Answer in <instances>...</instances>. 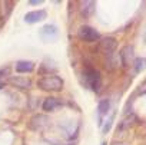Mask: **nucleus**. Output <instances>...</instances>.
<instances>
[{"label":"nucleus","instance_id":"7ed1b4c3","mask_svg":"<svg viewBox=\"0 0 146 145\" xmlns=\"http://www.w3.org/2000/svg\"><path fill=\"white\" fill-rule=\"evenodd\" d=\"M78 36L80 40H85V42H95L98 39H100V35L99 32H96L93 27L90 26H82L79 30H78Z\"/></svg>","mask_w":146,"mask_h":145},{"label":"nucleus","instance_id":"f03ea898","mask_svg":"<svg viewBox=\"0 0 146 145\" xmlns=\"http://www.w3.org/2000/svg\"><path fill=\"white\" fill-rule=\"evenodd\" d=\"M85 84L88 85V88H90L93 92H99L102 88V76L96 69H88L85 74Z\"/></svg>","mask_w":146,"mask_h":145},{"label":"nucleus","instance_id":"f257e3e1","mask_svg":"<svg viewBox=\"0 0 146 145\" xmlns=\"http://www.w3.org/2000/svg\"><path fill=\"white\" fill-rule=\"evenodd\" d=\"M39 88H42L43 91H52V92H59L63 88V79H60L59 76H44L37 82Z\"/></svg>","mask_w":146,"mask_h":145},{"label":"nucleus","instance_id":"423d86ee","mask_svg":"<svg viewBox=\"0 0 146 145\" xmlns=\"http://www.w3.org/2000/svg\"><path fill=\"white\" fill-rule=\"evenodd\" d=\"M47 16V13L44 10H35V12H29L26 16H25V22L29 23V25H33V23H37V22H42L44 20Z\"/></svg>","mask_w":146,"mask_h":145},{"label":"nucleus","instance_id":"1a4fd4ad","mask_svg":"<svg viewBox=\"0 0 146 145\" xmlns=\"http://www.w3.org/2000/svg\"><path fill=\"white\" fill-rule=\"evenodd\" d=\"M132 57H133V47H132V46H125V47L120 50V60H122V65H123V66H129Z\"/></svg>","mask_w":146,"mask_h":145},{"label":"nucleus","instance_id":"20e7f679","mask_svg":"<svg viewBox=\"0 0 146 145\" xmlns=\"http://www.w3.org/2000/svg\"><path fill=\"white\" fill-rule=\"evenodd\" d=\"M39 36L42 37V40L44 42H53L57 39L59 36V32H57V27L54 25H46L40 29L39 32Z\"/></svg>","mask_w":146,"mask_h":145},{"label":"nucleus","instance_id":"2eb2a0df","mask_svg":"<svg viewBox=\"0 0 146 145\" xmlns=\"http://www.w3.org/2000/svg\"><path fill=\"white\" fill-rule=\"evenodd\" d=\"M145 63H146V59H143V57H137V59H135V72H140L143 67H145Z\"/></svg>","mask_w":146,"mask_h":145},{"label":"nucleus","instance_id":"39448f33","mask_svg":"<svg viewBox=\"0 0 146 145\" xmlns=\"http://www.w3.org/2000/svg\"><path fill=\"white\" fill-rule=\"evenodd\" d=\"M116 47H117V42H116L115 37H105V39H102L100 43H99L100 52H103V53L108 55V56H112L113 52L116 50Z\"/></svg>","mask_w":146,"mask_h":145},{"label":"nucleus","instance_id":"ddd939ff","mask_svg":"<svg viewBox=\"0 0 146 145\" xmlns=\"http://www.w3.org/2000/svg\"><path fill=\"white\" fill-rule=\"evenodd\" d=\"M95 10V2H83L80 7V15L85 17H89Z\"/></svg>","mask_w":146,"mask_h":145},{"label":"nucleus","instance_id":"4468645a","mask_svg":"<svg viewBox=\"0 0 146 145\" xmlns=\"http://www.w3.org/2000/svg\"><path fill=\"white\" fill-rule=\"evenodd\" d=\"M109 108H110V102H109L108 99H103V101L99 102V105H98V114H99V119H100V121H102V118H103L105 115H108Z\"/></svg>","mask_w":146,"mask_h":145},{"label":"nucleus","instance_id":"a211bd4d","mask_svg":"<svg viewBox=\"0 0 146 145\" xmlns=\"http://www.w3.org/2000/svg\"><path fill=\"white\" fill-rule=\"evenodd\" d=\"M40 3H42V0H32L30 2V5H33V6L35 5H40Z\"/></svg>","mask_w":146,"mask_h":145},{"label":"nucleus","instance_id":"9d476101","mask_svg":"<svg viewBox=\"0 0 146 145\" xmlns=\"http://www.w3.org/2000/svg\"><path fill=\"white\" fill-rule=\"evenodd\" d=\"M33 69H35V63L30 60H19L16 63V72H19V74H27Z\"/></svg>","mask_w":146,"mask_h":145},{"label":"nucleus","instance_id":"9b49d317","mask_svg":"<svg viewBox=\"0 0 146 145\" xmlns=\"http://www.w3.org/2000/svg\"><path fill=\"white\" fill-rule=\"evenodd\" d=\"M0 15H2V19L3 20H6L7 17H9V15H10V12L13 10V6H15V3L13 2H9V0H6V2H0Z\"/></svg>","mask_w":146,"mask_h":145},{"label":"nucleus","instance_id":"6e6552de","mask_svg":"<svg viewBox=\"0 0 146 145\" xmlns=\"http://www.w3.org/2000/svg\"><path fill=\"white\" fill-rule=\"evenodd\" d=\"M46 125H47V118L43 116V115H36V116H33L32 121H30V128H32V129H36V131L43 129Z\"/></svg>","mask_w":146,"mask_h":145},{"label":"nucleus","instance_id":"6ab92c4d","mask_svg":"<svg viewBox=\"0 0 146 145\" xmlns=\"http://www.w3.org/2000/svg\"><path fill=\"white\" fill-rule=\"evenodd\" d=\"M113 145H123V144H113Z\"/></svg>","mask_w":146,"mask_h":145},{"label":"nucleus","instance_id":"f8f14e48","mask_svg":"<svg viewBox=\"0 0 146 145\" xmlns=\"http://www.w3.org/2000/svg\"><path fill=\"white\" fill-rule=\"evenodd\" d=\"M60 105V102H59V99L57 98H46L44 99V102H43V105H42V108H43V111H46V112H52V111H54L57 106Z\"/></svg>","mask_w":146,"mask_h":145},{"label":"nucleus","instance_id":"dca6fc26","mask_svg":"<svg viewBox=\"0 0 146 145\" xmlns=\"http://www.w3.org/2000/svg\"><path fill=\"white\" fill-rule=\"evenodd\" d=\"M113 119H115V112H112V114H110V116H109V119L106 121V124H105V126H103V132H109V129H110V126H112Z\"/></svg>","mask_w":146,"mask_h":145},{"label":"nucleus","instance_id":"0eeeda50","mask_svg":"<svg viewBox=\"0 0 146 145\" xmlns=\"http://www.w3.org/2000/svg\"><path fill=\"white\" fill-rule=\"evenodd\" d=\"M9 82H10L13 86L19 88V89H29V88L32 86L30 79H27V78H25V76H13V78H10Z\"/></svg>","mask_w":146,"mask_h":145},{"label":"nucleus","instance_id":"f3484780","mask_svg":"<svg viewBox=\"0 0 146 145\" xmlns=\"http://www.w3.org/2000/svg\"><path fill=\"white\" fill-rule=\"evenodd\" d=\"M9 74H10V67H9V66H3V67H0V78L7 76Z\"/></svg>","mask_w":146,"mask_h":145}]
</instances>
